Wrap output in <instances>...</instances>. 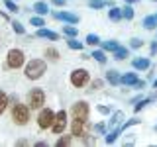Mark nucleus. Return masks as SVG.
<instances>
[{"mask_svg":"<svg viewBox=\"0 0 157 147\" xmlns=\"http://www.w3.org/2000/svg\"><path fill=\"white\" fill-rule=\"evenodd\" d=\"M45 71H47V63L43 59H32L24 69V75H26L28 81H37V78L43 77Z\"/></svg>","mask_w":157,"mask_h":147,"instance_id":"obj_1","label":"nucleus"},{"mask_svg":"<svg viewBox=\"0 0 157 147\" xmlns=\"http://www.w3.org/2000/svg\"><path fill=\"white\" fill-rule=\"evenodd\" d=\"M12 120H14V124L16 126H26L28 122H29V108L28 104H14L12 108Z\"/></svg>","mask_w":157,"mask_h":147,"instance_id":"obj_2","label":"nucleus"},{"mask_svg":"<svg viewBox=\"0 0 157 147\" xmlns=\"http://www.w3.org/2000/svg\"><path fill=\"white\" fill-rule=\"evenodd\" d=\"M43 104H45V92L41 88H32L28 92V108L32 110H39Z\"/></svg>","mask_w":157,"mask_h":147,"instance_id":"obj_3","label":"nucleus"},{"mask_svg":"<svg viewBox=\"0 0 157 147\" xmlns=\"http://www.w3.org/2000/svg\"><path fill=\"white\" fill-rule=\"evenodd\" d=\"M26 63V55H24L22 49H10L8 57H6V65L8 69H20Z\"/></svg>","mask_w":157,"mask_h":147,"instance_id":"obj_4","label":"nucleus"},{"mask_svg":"<svg viewBox=\"0 0 157 147\" xmlns=\"http://www.w3.org/2000/svg\"><path fill=\"white\" fill-rule=\"evenodd\" d=\"M69 81H71V85L75 88H82L88 82V71L86 69H75L71 73V77H69Z\"/></svg>","mask_w":157,"mask_h":147,"instance_id":"obj_5","label":"nucleus"},{"mask_svg":"<svg viewBox=\"0 0 157 147\" xmlns=\"http://www.w3.org/2000/svg\"><path fill=\"white\" fill-rule=\"evenodd\" d=\"M53 120H55L53 110H49V108H41V112H39V116H37V127H39V130H47V127L53 126Z\"/></svg>","mask_w":157,"mask_h":147,"instance_id":"obj_6","label":"nucleus"},{"mask_svg":"<svg viewBox=\"0 0 157 147\" xmlns=\"http://www.w3.org/2000/svg\"><path fill=\"white\" fill-rule=\"evenodd\" d=\"M88 112H90V108H88V102H85V100L75 102L71 108V114L75 120H88Z\"/></svg>","mask_w":157,"mask_h":147,"instance_id":"obj_7","label":"nucleus"},{"mask_svg":"<svg viewBox=\"0 0 157 147\" xmlns=\"http://www.w3.org/2000/svg\"><path fill=\"white\" fill-rule=\"evenodd\" d=\"M65 127H67V112L65 110H59L57 114H55V120H53L51 130H53V134L61 135L63 131H65Z\"/></svg>","mask_w":157,"mask_h":147,"instance_id":"obj_8","label":"nucleus"},{"mask_svg":"<svg viewBox=\"0 0 157 147\" xmlns=\"http://www.w3.org/2000/svg\"><path fill=\"white\" fill-rule=\"evenodd\" d=\"M71 135L73 137H86L88 135V124H86V120H73V124H71Z\"/></svg>","mask_w":157,"mask_h":147,"instance_id":"obj_9","label":"nucleus"},{"mask_svg":"<svg viewBox=\"0 0 157 147\" xmlns=\"http://www.w3.org/2000/svg\"><path fill=\"white\" fill-rule=\"evenodd\" d=\"M53 18L63 20L67 24H78V16L77 14H71V12H53Z\"/></svg>","mask_w":157,"mask_h":147,"instance_id":"obj_10","label":"nucleus"},{"mask_svg":"<svg viewBox=\"0 0 157 147\" xmlns=\"http://www.w3.org/2000/svg\"><path fill=\"white\" fill-rule=\"evenodd\" d=\"M37 37L41 39H51V41H57L59 39V33L57 32H51V29H45V28H37Z\"/></svg>","mask_w":157,"mask_h":147,"instance_id":"obj_11","label":"nucleus"},{"mask_svg":"<svg viewBox=\"0 0 157 147\" xmlns=\"http://www.w3.org/2000/svg\"><path fill=\"white\" fill-rule=\"evenodd\" d=\"M149 59H145V57H137L132 61V67L136 69V71H145V69H149Z\"/></svg>","mask_w":157,"mask_h":147,"instance_id":"obj_12","label":"nucleus"},{"mask_svg":"<svg viewBox=\"0 0 157 147\" xmlns=\"http://www.w3.org/2000/svg\"><path fill=\"white\" fill-rule=\"evenodd\" d=\"M106 81L110 82L112 86H118V85H120V73H118V71H114V69L106 71Z\"/></svg>","mask_w":157,"mask_h":147,"instance_id":"obj_13","label":"nucleus"},{"mask_svg":"<svg viewBox=\"0 0 157 147\" xmlns=\"http://www.w3.org/2000/svg\"><path fill=\"white\" fill-rule=\"evenodd\" d=\"M120 82L126 85V86H134L137 82V75H136V73H126L124 77H120Z\"/></svg>","mask_w":157,"mask_h":147,"instance_id":"obj_14","label":"nucleus"},{"mask_svg":"<svg viewBox=\"0 0 157 147\" xmlns=\"http://www.w3.org/2000/svg\"><path fill=\"white\" fill-rule=\"evenodd\" d=\"M112 53H114V59H116V61H124V59L130 55V49H128V47H118L116 51H112Z\"/></svg>","mask_w":157,"mask_h":147,"instance_id":"obj_15","label":"nucleus"},{"mask_svg":"<svg viewBox=\"0 0 157 147\" xmlns=\"http://www.w3.org/2000/svg\"><path fill=\"white\" fill-rule=\"evenodd\" d=\"M141 26H144L145 29H155L157 28V18L155 16H145L144 22H141Z\"/></svg>","mask_w":157,"mask_h":147,"instance_id":"obj_16","label":"nucleus"},{"mask_svg":"<svg viewBox=\"0 0 157 147\" xmlns=\"http://www.w3.org/2000/svg\"><path fill=\"white\" fill-rule=\"evenodd\" d=\"M155 98H157V94H153V96H149V98H145V100H140V102H137V104L134 106V112H141V110H144V108H145L147 104H151V102H153Z\"/></svg>","mask_w":157,"mask_h":147,"instance_id":"obj_17","label":"nucleus"},{"mask_svg":"<svg viewBox=\"0 0 157 147\" xmlns=\"http://www.w3.org/2000/svg\"><path fill=\"white\" fill-rule=\"evenodd\" d=\"M33 10H36V14H39V16H45V14L49 12V6L45 2H36L33 4Z\"/></svg>","mask_w":157,"mask_h":147,"instance_id":"obj_18","label":"nucleus"},{"mask_svg":"<svg viewBox=\"0 0 157 147\" xmlns=\"http://www.w3.org/2000/svg\"><path fill=\"white\" fill-rule=\"evenodd\" d=\"M45 57L49 59V61L55 63V61H59V57H61V55H59V51H57L55 47H47L45 49Z\"/></svg>","mask_w":157,"mask_h":147,"instance_id":"obj_19","label":"nucleus"},{"mask_svg":"<svg viewBox=\"0 0 157 147\" xmlns=\"http://www.w3.org/2000/svg\"><path fill=\"white\" fill-rule=\"evenodd\" d=\"M8 102H10V98H8V94L4 90H0V116L4 114V110L8 108Z\"/></svg>","mask_w":157,"mask_h":147,"instance_id":"obj_20","label":"nucleus"},{"mask_svg":"<svg viewBox=\"0 0 157 147\" xmlns=\"http://www.w3.org/2000/svg\"><path fill=\"white\" fill-rule=\"evenodd\" d=\"M108 18H110L112 22H120V20H122V10L116 8V6H112V10L108 12Z\"/></svg>","mask_w":157,"mask_h":147,"instance_id":"obj_21","label":"nucleus"},{"mask_svg":"<svg viewBox=\"0 0 157 147\" xmlns=\"http://www.w3.org/2000/svg\"><path fill=\"white\" fill-rule=\"evenodd\" d=\"M120 134H122V130H120V127H118V130H112L110 134H106V137H104V141H106L108 145H110V143H114V141L118 139V135H120Z\"/></svg>","mask_w":157,"mask_h":147,"instance_id":"obj_22","label":"nucleus"},{"mask_svg":"<svg viewBox=\"0 0 157 147\" xmlns=\"http://www.w3.org/2000/svg\"><path fill=\"white\" fill-rule=\"evenodd\" d=\"M124 120V112H114V114H112V118H110V127H114V126H118L120 124V122Z\"/></svg>","mask_w":157,"mask_h":147,"instance_id":"obj_23","label":"nucleus"},{"mask_svg":"<svg viewBox=\"0 0 157 147\" xmlns=\"http://www.w3.org/2000/svg\"><path fill=\"white\" fill-rule=\"evenodd\" d=\"M118 47H120V45H118L116 39H108V41L102 43V49H104V51H116Z\"/></svg>","mask_w":157,"mask_h":147,"instance_id":"obj_24","label":"nucleus"},{"mask_svg":"<svg viewBox=\"0 0 157 147\" xmlns=\"http://www.w3.org/2000/svg\"><path fill=\"white\" fill-rule=\"evenodd\" d=\"M90 57H94L96 61L100 63V65H104V63H106V53H104V49H102V51H100V49L92 51V55H90Z\"/></svg>","mask_w":157,"mask_h":147,"instance_id":"obj_25","label":"nucleus"},{"mask_svg":"<svg viewBox=\"0 0 157 147\" xmlns=\"http://www.w3.org/2000/svg\"><path fill=\"white\" fill-rule=\"evenodd\" d=\"M63 33L69 36V37H77L78 36V28H75V26H63Z\"/></svg>","mask_w":157,"mask_h":147,"instance_id":"obj_26","label":"nucleus"},{"mask_svg":"<svg viewBox=\"0 0 157 147\" xmlns=\"http://www.w3.org/2000/svg\"><path fill=\"white\" fill-rule=\"evenodd\" d=\"M122 18H126V20H134V8H132V4H128L126 8H122Z\"/></svg>","mask_w":157,"mask_h":147,"instance_id":"obj_27","label":"nucleus"},{"mask_svg":"<svg viewBox=\"0 0 157 147\" xmlns=\"http://www.w3.org/2000/svg\"><path fill=\"white\" fill-rule=\"evenodd\" d=\"M67 45H69V49H75V51H82V43L81 41H77L75 37H71L67 41Z\"/></svg>","mask_w":157,"mask_h":147,"instance_id":"obj_28","label":"nucleus"},{"mask_svg":"<svg viewBox=\"0 0 157 147\" xmlns=\"http://www.w3.org/2000/svg\"><path fill=\"white\" fill-rule=\"evenodd\" d=\"M137 124H141V120H137V118H132V120H128V122H124V124H122V127H120V130H122V131H126L128 127H132V126H137Z\"/></svg>","mask_w":157,"mask_h":147,"instance_id":"obj_29","label":"nucleus"},{"mask_svg":"<svg viewBox=\"0 0 157 147\" xmlns=\"http://www.w3.org/2000/svg\"><path fill=\"white\" fill-rule=\"evenodd\" d=\"M88 6H90L92 10H100V8L106 6V2L104 0H88Z\"/></svg>","mask_w":157,"mask_h":147,"instance_id":"obj_30","label":"nucleus"},{"mask_svg":"<svg viewBox=\"0 0 157 147\" xmlns=\"http://www.w3.org/2000/svg\"><path fill=\"white\" fill-rule=\"evenodd\" d=\"M86 43L94 47V45H98V43H100V37H98L96 33H88V36H86Z\"/></svg>","mask_w":157,"mask_h":147,"instance_id":"obj_31","label":"nucleus"},{"mask_svg":"<svg viewBox=\"0 0 157 147\" xmlns=\"http://www.w3.org/2000/svg\"><path fill=\"white\" fill-rule=\"evenodd\" d=\"M73 143V137L71 135H65V137H59V139H57V147H63V145H71Z\"/></svg>","mask_w":157,"mask_h":147,"instance_id":"obj_32","label":"nucleus"},{"mask_svg":"<svg viewBox=\"0 0 157 147\" xmlns=\"http://www.w3.org/2000/svg\"><path fill=\"white\" fill-rule=\"evenodd\" d=\"M29 22H32V26H36V28H43V26H45V22H43V18H41V16H33V18H29Z\"/></svg>","mask_w":157,"mask_h":147,"instance_id":"obj_33","label":"nucleus"},{"mask_svg":"<svg viewBox=\"0 0 157 147\" xmlns=\"http://www.w3.org/2000/svg\"><path fill=\"white\" fill-rule=\"evenodd\" d=\"M12 29H14L16 33H20V36H24V33H26V28H24L20 22H12Z\"/></svg>","mask_w":157,"mask_h":147,"instance_id":"obj_34","label":"nucleus"},{"mask_svg":"<svg viewBox=\"0 0 157 147\" xmlns=\"http://www.w3.org/2000/svg\"><path fill=\"white\" fill-rule=\"evenodd\" d=\"M141 45H144V41H141L140 37H132V39H130V47H132V49H140Z\"/></svg>","mask_w":157,"mask_h":147,"instance_id":"obj_35","label":"nucleus"},{"mask_svg":"<svg viewBox=\"0 0 157 147\" xmlns=\"http://www.w3.org/2000/svg\"><path fill=\"white\" fill-rule=\"evenodd\" d=\"M4 6H6L10 12H18V4L14 0H4Z\"/></svg>","mask_w":157,"mask_h":147,"instance_id":"obj_36","label":"nucleus"},{"mask_svg":"<svg viewBox=\"0 0 157 147\" xmlns=\"http://www.w3.org/2000/svg\"><path fill=\"white\" fill-rule=\"evenodd\" d=\"M102 85H104V82H102L100 78H94V81L90 82V88H92V90H100V88H102Z\"/></svg>","mask_w":157,"mask_h":147,"instance_id":"obj_37","label":"nucleus"},{"mask_svg":"<svg viewBox=\"0 0 157 147\" xmlns=\"http://www.w3.org/2000/svg\"><path fill=\"white\" fill-rule=\"evenodd\" d=\"M94 134L104 135V134H106V126H104V124H96V126H94Z\"/></svg>","mask_w":157,"mask_h":147,"instance_id":"obj_38","label":"nucleus"},{"mask_svg":"<svg viewBox=\"0 0 157 147\" xmlns=\"http://www.w3.org/2000/svg\"><path fill=\"white\" fill-rule=\"evenodd\" d=\"M96 110L100 112V114H104V116L110 114V108H108V106H96Z\"/></svg>","mask_w":157,"mask_h":147,"instance_id":"obj_39","label":"nucleus"},{"mask_svg":"<svg viewBox=\"0 0 157 147\" xmlns=\"http://www.w3.org/2000/svg\"><path fill=\"white\" fill-rule=\"evenodd\" d=\"M51 2L55 4V6H65V2H67V0H51Z\"/></svg>","mask_w":157,"mask_h":147,"instance_id":"obj_40","label":"nucleus"},{"mask_svg":"<svg viewBox=\"0 0 157 147\" xmlns=\"http://www.w3.org/2000/svg\"><path fill=\"white\" fill-rule=\"evenodd\" d=\"M155 53H157V41L151 45V55H155Z\"/></svg>","mask_w":157,"mask_h":147,"instance_id":"obj_41","label":"nucleus"},{"mask_svg":"<svg viewBox=\"0 0 157 147\" xmlns=\"http://www.w3.org/2000/svg\"><path fill=\"white\" fill-rule=\"evenodd\" d=\"M16 145H28V139H18Z\"/></svg>","mask_w":157,"mask_h":147,"instance_id":"obj_42","label":"nucleus"},{"mask_svg":"<svg viewBox=\"0 0 157 147\" xmlns=\"http://www.w3.org/2000/svg\"><path fill=\"white\" fill-rule=\"evenodd\" d=\"M136 2H140V0H126V4H136Z\"/></svg>","mask_w":157,"mask_h":147,"instance_id":"obj_43","label":"nucleus"},{"mask_svg":"<svg viewBox=\"0 0 157 147\" xmlns=\"http://www.w3.org/2000/svg\"><path fill=\"white\" fill-rule=\"evenodd\" d=\"M153 86H155V88H157V78H155V82H153Z\"/></svg>","mask_w":157,"mask_h":147,"instance_id":"obj_44","label":"nucleus"},{"mask_svg":"<svg viewBox=\"0 0 157 147\" xmlns=\"http://www.w3.org/2000/svg\"><path fill=\"white\" fill-rule=\"evenodd\" d=\"M155 131H157V126H155Z\"/></svg>","mask_w":157,"mask_h":147,"instance_id":"obj_45","label":"nucleus"},{"mask_svg":"<svg viewBox=\"0 0 157 147\" xmlns=\"http://www.w3.org/2000/svg\"><path fill=\"white\" fill-rule=\"evenodd\" d=\"M153 2H157V0H153Z\"/></svg>","mask_w":157,"mask_h":147,"instance_id":"obj_46","label":"nucleus"},{"mask_svg":"<svg viewBox=\"0 0 157 147\" xmlns=\"http://www.w3.org/2000/svg\"><path fill=\"white\" fill-rule=\"evenodd\" d=\"M155 18H157V14H155Z\"/></svg>","mask_w":157,"mask_h":147,"instance_id":"obj_47","label":"nucleus"}]
</instances>
